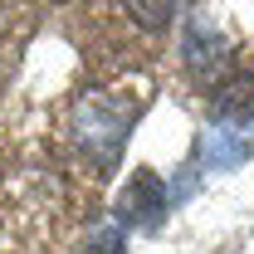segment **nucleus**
Returning a JSON list of instances; mask_svg holds the SVG:
<instances>
[{"label":"nucleus","mask_w":254,"mask_h":254,"mask_svg":"<svg viewBox=\"0 0 254 254\" xmlns=\"http://www.w3.org/2000/svg\"><path fill=\"white\" fill-rule=\"evenodd\" d=\"M250 127H230V123H215L205 137H200V166L210 171H230L250 157Z\"/></svg>","instance_id":"nucleus-3"},{"label":"nucleus","mask_w":254,"mask_h":254,"mask_svg":"<svg viewBox=\"0 0 254 254\" xmlns=\"http://www.w3.org/2000/svg\"><path fill=\"white\" fill-rule=\"evenodd\" d=\"M132 123H137V108L132 103L93 93V98H83L73 108V147L93 161V171H108L118 161V152H123Z\"/></svg>","instance_id":"nucleus-1"},{"label":"nucleus","mask_w":254,"mask_h":254,"mask_svg":"<svg viewBox=\"0 0 254 254\" xmlns=\"http://www.w3.org/2000/svg\"><path fill=\"white\" fill-rule=\"evenodd\" d=\"M123 5L142 30H166L171 15H176V0H123Z\"/></svg>","instance_id":"nucleus-6"},{"label":"nucleus","mask_w":254,"mask_h":254,"mask_svg":"<svg viewBox=\"0 0 254 254\" xmlns=\"http://www.w3.org/2000/svg\"><path fill=\"white\" fill-rule=\"evenodd\" d=\"M123 220L127 225H147V230L166 220V186H161L147 166L132 171V181L123 190Z\"/></svg>","instance_id":"nucleus-2"},{"label":"nucleus","mask_w":254,"mask_h":254,"mask_svg":"<svg viewBox=\"0 0 254 254\" xmlns=\"http://www.w3.org/2000/svg\"><path fill=\"white\" fill-rule=\"evenodd\" d=\"M210 113L215 123L230 127H254V73H235L210 93Z\"/></svg>","instance_id":"nucleus-4"},{"label":"nucleus","mask_w":254,"mask_h":254,"mask_svg":"<svg viewBox=\"0 0 254 254\" xmlns=\"http://www.w3.org/2000/svg\"><path fill=\"white\" fill-rule=\"evenodd\" d=\"M123 225H113V220H103L98 230H88V245H83V254H123Z\"/></svg>","instance_id":"nucleus-7"},{"label":"nucleus","mask_w":254,"mask_h":254,"mask_svg":"<svg viewBox=\"0 0 254 254\" xmlns=\"http://www.w3.org/2000/svg\"><path fill=\"white\" fill-rule=\"evenodd\" d=\"M225 64V44H220V34L210 30L205 20H195L186 30V68L190 73H215Z\"/></svg>","instance_id":"nucleus-5"}]
</instances>
